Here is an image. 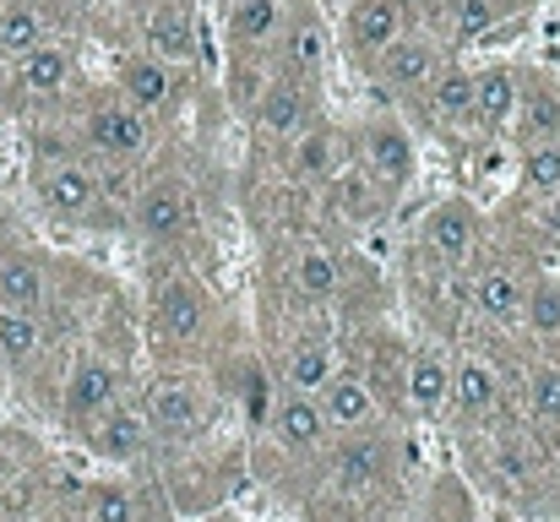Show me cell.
<instances>
[{
    "label": "cell",
    "mask_w": 560,
    "mask_h": 522,
    "mask_svg": "<svg viewBox=\"0 0 560 522\" xmlns=\"http://www.w3.org/2000/svg\"><path fill=\"white\" fill-rule=\"evenodd\" d=\"M360 159L381 190H402L413 170H419V153H413V137L402 131V120L392 115H371L365 131H360Z\"/></svg>",
    "instance_id": "1"
},
{
    "label": "cell",
    "mask_w": 560,
    "mask_h": 522,
    "mask_svg": "<svg viewBox=\"0 0 560 522\" xmlns=\"http://www.w3.org/2000/svg\"><path fill=\"white\" fill-rule=\"evenodd\" d=\"M424 245L435 251L441 267L463 272V267L479 256V207H474L468 196H446V201H435L430 218H424Z\"/></svg>",
    "instance_id": "2"
},
{
    "label": "cell",
    "mask_w": 560,
    "mask_h": 522,
    "mask_svg": "<svg viewBox=\"0 0 560 522\" xmlns=\"http://www.w3.org/2000/svg\"><path fill=\"white\" fill-rule=\"evenodd\" d=\"M381 82L392 88V93H424L435 77H441V66H446V55H441V44L430 38V33H397L386 49H381Z\"/></svg>",
    "instance_id": "3"
},
{
    "label": "cell",
    "mask_w": 560,
    "mask_h": 522,
    "mask_svg": "<svg viewBox=\"0 0 560 522\" xmlns=\"http://www.w3.org/2000/svg\"><path fill=\"white\" fill-rule=\"evenodd\" d=\"M142 414H148L153 436H164V441H190L207 425V403L190 381H153L142 392Z\"/></svg>",
    "instance_id": "4"
},
{
    "label": "cell",
    "mask_w": 560,
    "mask_h": 522,
    "mask_svg": "<svg viewBox=\"0 0 560 522\" xmlns=\"http://www.w3.org/2000/svg\"><path fill=\"white\" fill-rule=\"evenodd\" d=\"M88 142L104 153V159H137L148 142H153V120L142 115V109H131L126 98H109V104H98L93 115H88Z\"/></svg>",
    "instance_id": "5"
},
{
    "label": "cell",
    "mask_w": 560,
    "mask_h": 522,
    "mask_svg": "<svg viewBox=\"0 0 560 522\" xmlns=\"http://www.w3.org/2000/svg\"><path fill=\"white\" fill-rule=\"evenodd\" d=\"M327 60H332V33H327V22H322L316 11L289 16V27H283V38H278V71L294 77V82H311V77H322Z\"/></svg>",
    "instance_id": "6"
},
{
    "label": "cell",
    "mask_w": 560,
    "mask_h": 522,
    "mask_svg": "<svg viewBox=\"0 0 560 522\" xmlns=\"http://www.w3.org/2000/svg\"><path fill=\"white\" fill-rule=\"evenodd\" d=\"M408 33V5L402 0H354L343 16V38L360 60H381V49Z\"/></svg>",
    "instance_id": "7"
},
{
    "label": "cell",
    "mask_w": 560,
    "mask_h": 522,
    "mask_svg": "<svg viewBox=\"0 0 560 522\" xmlns=\"http://www.w3.org/2000/svg\"><path fill=\"white\" fill-rule=\"evenodd\" d=\"M289 0H229V44L234 55H256V49H278L283 27H289Z\"/></svg>",
    "instance_id": "8"
},
{
    "label": "cell",
    "mask_w": 560,
    "mask_h": 522,
    "mask_svg": "<svg viewBox=\"0 0 560 522\" xmlns=\"http://www.w3.org/2000/svg\"><path fill=\"white\" fill-rule=\"evenodd\" d=\"M120 98L131 109H142L148 120L153 115H170L175 98H180V82H175V66H164L159 55H137L120 66Z\"/></svg>",
    "instance_id": "9"
},
{
    "label": "cell",
    "mask_w": 560,
    "mask_h": 522,
    "mask_svg": "<svg viewBox=\"0 0 560 522\" xmlns=\"http://www.w3.org/2000/svg\"><path fill=\"white\" fill-rule=\"evenodd\" d=\"M311 88L305 82H294V77H278V82H267L261 88V98H256V126L272 137V142H294L305 126H311Z\"/></svg>",
    "instance_id": "10"
},
{
    "label": "cell",
    "mask_w": 560,
    "mask_h": 522,
    "mask_svg": "<svg viewBox=\"0 0 560 522\" xmlns=\"http://www.w3.org/2000/svg\"><path fill=\"white\" fill-rule=\"evenodd\" d=\"M38 196H44V207L55 218H88L98 207V174L88 170V164L60 159V164H49V170L38 174Z\"/></svg>",
    "instance_id": "11"
},
{
    "label": "cell",
    "mask_w": 560,
    "mask_h": 522,
    "mask_svg": "<svg viewBox=\"0 0 560 522\" xmlns=\"http://www.w3.org/2000/svg\"><path fill=\"white\" fill-rule=\"evenodd\" d=\"M517 98H523V71H512V66L474 71V126H485L490 137L517 120Z\"/></svg>",
    "instance_id": "12"
},
{
    "label": "cell",
    "mask_w": 560,
    "mask_h": 522,
    "mask_svg": "<svg viewBox=\"0 0 560 522\" xmlns=\"http://www.w3.org/2000/svg\"><path fill=\"white\" fill-rule=\"evenodd\" d=\"M267 430H272V441L289 446V452H316V446L327 441L332 425H327V414H322L316 397H305V392H283L278 408H272V419H267Z\"/></svg>",
    "instance_id": "13"
},
{
    "label": "cell",
    "mask_w": 560,
    "mask_h": 522,
    "mask_svg": "<svg viewBox=\"0 0 560 522\" xmlns=\"http://www.w3.org/2000/svg\"><path fill=\"white\" fill-rule=\"evenodd\" d=\"M131 223L148 234V240H175L190 229V201L175 179H153L142 185V196L131 201Z\"/></svg>",
    "instance_id": "14"
},
{
    "label": "cell",
    "mask_w": 560,
    "mask_h": 522,
    "mask_svg": "<svg viewBox=\"0 0 560 522\" xmlns=\"http://www.w3.org/2000/svg\"><path fill=\"white\" fill-rule=\"evenodd\" d=\"M142 44L164 66H186V60H196L201 38H196V22H190L186 5H148L142 11Z\"/></svg>",
    "instance_id": "15"
},
{
    "label": "cell",
    "mask_w": 560,
    "mask_h": 522,
    "mask_svg": "<svg viewBox=\"0 0 560 522\" xmlns=\"http://www.w3.org/2000/svg\"><path fill=\"white\" fill-rule=\"evenodd\" d=\"M120 403V370L109 359H82L66 381V419H98Z\"/></svg>",
    "instance_id": "16"
},
{
    "label": "cell",
    "mask_w": 560,
    "mask_h": 522,
    "mask_svg": "<svg viewBox=\"0 0 560 522\" xmlns=\"http://www.w3.org/2000/svg\"><path fill=\"white\" fill-rule=\"evenodd\" d=\"M148 441H153V425H148V414L131 408V403H115L109 414L93 419V452H98L104 463H131L137 452H148Z\"/></svg>",
    "instance_id": "17"
},
{
    "label": "cell",
    "mask_w": 560,
    "mask_h": 522,
    "mask_svg": "<svg viewBox=\"0 0 560 522\" xmlns=\"http://www.w3.org/2000/svg\"><path fill=\"white\" fill-rule=\"evenodd\" d=\"M381 479H386V441L381 436H349L332 452V485L343 496H375Z\"/></svg>",
    "instance_id": "18"
},
{
    "label": "cell",
    "mask_w": 560,
    "mask_h": 522,
    "mask_svg": "<svg viewBox=\"0 0 560 522\" xmlns=\"http://www.w3.org/2000/svg\"><path fill=\"white\" fill-rule=\"evenodd\" d=\"M316 403H322V414H327V425L332 430H360V425H371L375 419V392L365 375H354V370H332L327 375V386L316 392Z\"/></svg>",
    "instance_id": "19"
},
{
    "label": "cell",
    "mask_w": 560,
    "mask_h": 522,
    "mask_svg": "<svg viewBox=\"0 0 560 522\" xmlns=\"http://www.w3.org/2000/svg\"><path fill=\"white\" fill-rule=\"evenodd\" d=\"M71 77H77L71 49H60V44H49V38L16 60V88H22L27 98H60V93L71 88Z\"/></svg>",
    "instance_id": "20"
},
{
    "label": "cell",
    "mask_w": 560,
    "mask_h": 522,
    "mask_svg": "<svg viewBox=\"0 0 560 522\" xmlns=\"http://www.w3.org/2000/svg\"><path fill=\"white\" fill-rule=\"evenodd\" d=\"M474 305L495 322V327H517L523 322V305H528V278L517 267H490L479 272L474 283Z\"/></svg>",
    "instance_id": "21"
},
{
    "label": "cell",
    "mask_w": 560,
    "mask_h": 522,
    "mask_svg": "<svg viewBox=\"0 0 560 522\" xmlns=\"http://www.w3.org/2000/svg\"><path fill=\"white\" fill-rule=\"evenodd\" d=\"M49 294L44 262L27 251H0V305L5 311H38Z\"/></svg>",
    "instance_id": "22"
},
{
    "label": "cell",
    "mask_w": 560,
    "mask_h": 522,
    "mask_svg": "<svg viewBox=\"0 0 560 522\" xmlns=\"http://www.w3.org/2000/svg\"><path fill=\"white\" fill-rule=\"evenodd\" d=\"M517 137H523V148H534V142H560V88L556 82H545V77H534L528 88H523V98H517Z\"/></svg>",
    "instance_id": "23"
},
{
    "label": "cell",
    "mask_w": 560,
    "mask_h": 522,
    "mask_svg": "<svg viewBox=\"0 0 560 522\" xmlns=\"http://www.w3.org/2000/svg\"><path fill=\"white\" fill-rule=\"evenodd\" d=\"M402 392H408V408L419 419H435L452 403V364H441L435 353H413L408 375H402Z\"/></svg>",
    "instance_id": "24"
},
{
    "label": "cell",
    "mask_w": 560,
    "mask_h": 522,
    "mask_svg": "<svg viewBox=\"0 0 560 522\" xmlns=\"http://www.w3.org/2000/svg\"><path fill=\"white\" fill-rule=\"evenodd\" d=\"M201 327H207V300H201V289L164 283V289H159V333L175 338V344H190V338H201Z\"/></svg>",
    "instance_id": "25"
},
{
    "label": "cell",
    "mask_w": 560,
    "mask_h": 522,
    "mask_svg": "<svg viewBox=\"0 0 560 522\" xmlns=\"http://www.w3.org/2000/svg\"><path fill=\"white\" fill-rule=\"evenodd\" d=\"M289 174L305 179V185H327L338 174V137L322 131V126H305L294 142H289Z\"/></svg>",
    "instance_id": "26"
},
{
    "label": "cell",
    "mask_w": 560,
    "mask_h": 522,
    "mask_svg": "<svg viewBox=\"0 0 560 522\" xmlns=\"http://www.w3.org/2000/svg\"><path fill=\"white\" fill-rule=\"evenodd\" d=\"M424 98H430V115H435L441 126H463V120H474V71H463V66H441V77L424 88Z\"/></svg>",
    "instance_id": "27"
},
{
    "label": "cell",
    "mask_w": 560,
    "mask_h": 522,
    "mask_svg": "<svg viewBox=\"0 0 560 522\" xmlns=\"http://www.w3.org/2000/svg\"><path fill=\"white\" fill-rule=\"evenodd\" d=\"M327 375H332V344H322V338H300V344L283 353V386H289V392L316 397V392L327 386Z\"/></svg>",
    "instance_id": "28"
},
{
    "label": "cell",
    "mask_w": 560,
    "mask_h": 522,
    "mask_svg": "<svg viewBox=\"0 0 560 522\" xmlns=\"http://www.w3.org/2000/svg\"><path fill=\"white\" fill-rule=\"evenodd\" d=\"M452 403L463 414H490L501 403V375L485 364V359H463L452 364Z\"/></svg>",
    "instance_id": "29"
},
{
    "label": "cell",
    "mask_w": 560,
    "mask_h": 522,
    "mask_svg": "<svg viewBox=\"0 0 560 522\" xmlns=\"http://www.w3.org/2000/svg\"><path fill=\"white\" fill-rule=\"evenodd\" d=\"M38 44H44V11L27 5V0H11V5L0 11V55H5V60H22V55L38 49Z\"/></svg>",
    "instance_id": "30"
},
{
    "label": "cell",
    "mask_w": 560,
    "mask_h": 522,
    "mask_svg": "<svg viewBox=\"0 0 560 522\" xmlns=\"http://www.w3.org/2000/svg\"><path fill=\"white\" fill-rule=\"evenodd\" d=\"M0 353L11 364H27L44 353V327H38V311H5L0 305Z\"/></svg>",
    "instance_id": "31"
},
{
    "label": "cell",
    "mask_w": 560,
    "mask_h": 522,
    "mask_svg": "<svg viewBox=\"0 0 560 522\" xmlns=\"http://www.w3.org/2000/svg\"><path fill=\"white\" fill-rule=\"evenodd\" d=\"M338 283H343V262L332 256V251H305L300 262H294V289L305 294V300H332L338 294Z\"/></svg>",
    "instance_id": "32"
},
{
    "label": "cell",
    "mask_w": 560,
    "mask_h": 522,
    "mask_svg": "<svg viewBox=\"0 0 560 522\" xmlns=\"http://www.w3.org/2000/svg\"><path fill=\"white\" fill-rule=\"evenodd\" d=\"M523 327L534 338H560V283L545 278V283H528V305H523Z\"/></svg>",
    "instance_id": "33"
},
{
    "label": "cell",
    "mask_w": 560,
    "mask_h": 522,
    "mask_svg": "<svg viewBox=\"0 0 560 522\" xmlns=\"http://www.w3.org/2000/svg\"><path fill=\"white\" fill-rule=\"evenodd\" d=\"M523 185L528 196H560V142H534L523 148Z\"/></svg>",
    "instance_id": "34"
},
{
    "label": "cell",
    "mask_w": 560,
    "mask_h": 522,
    "mask_svg": "<svg viewBox=\"0 0 560 522\" xmlns=\"http://www.w3.org/2000/svg\"><path fill=\"white\" fill-rule=\"evenodd\" d=\"M327 185H332V201H338L349 218H365V212L375 207V190H381L365 170H338Z\"/></svg>",
    "instance_id": "35"
},
{
    "label": "cell",
    "mask_w": 560,
    "mask_h": 522,
    "mask_svg": "<svg viewBox=\"0 0 560 522\" xmlns=\"http://www.w3.org/2000/svg\"><path fill=\"white\" fill-rule=\"evenodd\" d=\"M495 16H501L495 0H452V38L474 44V38H485L495 27Z\"/></svg>",
    "instance_id": "36"
},
{
    "label": "cell",
    "mask_w": 560,
    "mask_h": 522,
    "mask_svg": "<svg viewBox=\"0 0 560 522\" xmlns=\"http://www.w3.org/2000/svg\"><path fill=\"white\" fill-rule=\"evenodd\" d=\"M528 408L539 425H560V370L556 364H539L528 375Z\"/></svg>",
    "instance_id": "37"
},
{
    "label": "cell",
    "mask_w": 560,
    "mask_h": 522,
    "mask_svg": "<svg viewBox=\"0 0 560 522\" xmlns=\"http://www.w3.org/2000/svg\"><path fill=\"white\" fill-rule=\"evenodd\" d=\"M88 522H137V501L126 485H98L88 496Z\"/></svg>",
    "instance_id": "38"
},
{
    "label": "cell",
    "mask_w": 560,
    "mask_h": 522,
    "mask_svg": "<svg viewBox=\"0 0 560 522\" xmlns=\"http://www.w3.org/2000/svg\"><path fill=\"white\" fill-rule=\"evenodd\" d=\"M495 468H501L506 479H528V457H523V446H517V441H501V446H495Z\"/></svg>",
    "instance_id": "39"
},
{
    "label": "cell",
    "mask_w": 560,
    "mask_h": 522,
    "mask_svg": "<svg viewBox=\"0 0 560 522\" xmlns=\"http://www.w3.org/2000/svg\"><path fill=\"white\" fill-rule=\"evenodd\" d=\"M534 223H539V234H545L550 245H560V196H545V201H539V218H534Z\"/></svg>",
    "instance_id": "40"
},
{
    "label": "cell",
    "mask_w": 560,
    "mask_h": 522,
    "mask_svg": "<svg viewBox=\"0 0 560 522\" xmlns=\"http://www.w3.org/2000/svg\"><path fill=\"white\" fill-rule=\"evenodd\" d=\"M0 507H5V512H22V507H33V485H11V490L0 496Z\"/></svg>",
    "instance_id": "41"
},
{
    "label": "cell",
    "mask_w": 560,
    "mask_h": 522,
    "mask_svg": "<svg viewBox=\"0 0 560 522\" xmlns=\"http://www.w3.org/2000/svg\"><path fill=\"white\" fill-rule=\"evenodd\" d=\"M148 5H186V0H148Z\"/></svg>",
    "instance_id": "42"
},
{
    "label": "cell",
    "mask_w": 560,
    "mask_h": 522,
    "mask_svg": "<svg viewBox=\"0 0 560 522\" xmlns=\"http://www.w3.org/2000/svg\"><path fill=\"white\" fill-rule=\"evenodd\" d=\"M0 245H5V218H0Z\"/></svg>",
    "instance_id": "43"
},
{
    "label": "cell",
    "mask_w": 560,
    "mask_h": 522,
    "mask_svg": "<svg viewBox=\"0 0 560 522\" xmlns=\"http://www.w3.org/2000/svg\"><path fill=\"white\" fill-rule=\"evenodd\" d=\"M22 522H27V518H22Z\"/></svg>",
    "instance_id": "44"
}]
</instances>
